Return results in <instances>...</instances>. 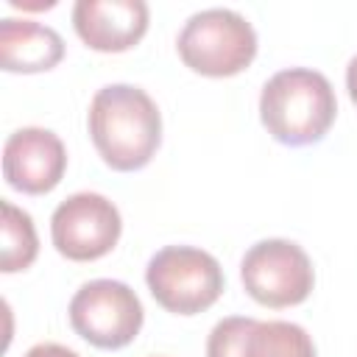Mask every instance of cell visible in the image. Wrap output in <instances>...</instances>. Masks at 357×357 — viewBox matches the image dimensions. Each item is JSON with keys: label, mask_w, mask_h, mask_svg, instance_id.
<instances>
[{"label": "cell", "mask_w": 357, "mask_h": 357, "mask_svg": "<svg viewBox=\"0 0 357 357\" xmlns=\"http://www.w3.org/2000/svg\"><path fill=\"white\" fill-rule=\"evenodd\" d=\"M89 137L112 170L145 167L162 142V114L151 95L131 84H109L89 103Z\"/></svg>", "instance_id": "cell-1"}, {"label": "cell", "mask_w": 357, "mask_h": 357, "mask_svg": "<svg viewBox=\"0 0 357 357\" xmlns=\"http://www.w3.org/2000/svg\"><path fill=\"white\" fill-rule=\"evenodd\" d=\"M337 100L329 78L310 67H290L268 78L259 95V117L282 145H312L335 123Z\"/></svg>", "instance_id": "cell-2"}, {"label": "cell", "mask_w": 357, "mask_h": 357, "mask_svg": "<svg viewBox=\"0 0 357 357\" xmlns=\"http://www.w3.org/2000/svg\"><path fill=\"white\" fill-rule=\"evenodd\" d=\"M181 61L201 75L229 78L243 73L257 56L251 22L231 8H206L192 14L178 33Z\"/></svg>", "instance_id": "cell-3"}, {"label": "cell", "mask_w": 357, "mask_h": 357, "mask_svg": "<svg viewBox=\"0 0 357 357\" xmlns=\"http://www.w3.org/2000/svg\"><path fill=\"white\" fill-rule=\"evenodd\" d=\"M145 282L151 296L176 315L209 310L223 293L220 262L192 245H167L148 262Z\"/></svg>", "instance_id": "cell-4"}, {"label": "cell", "mask_w": 357, "mask_h": 357, "mask_svg": "<svg viewBox=\"0 0 357 357\" xmlns=\"http://www.w3.org/2000/svg\"><path fill=\"white\" fill-rule=\"evenodd\" d=\"M240 279L245 293L262 307H293L301 304L315 284L312 262L307 251L290 240H259L254 243L243 262Z\"/></svg>", "instance_id": "cell-5"}, {"label": "cell", "mask_w": 357, "mask_h": 357, "mask_svg": "<svg viewBox=\"0 0 357 357\" xmlns=\"http://www.w3.org/2000/svg\"><path fill=\"white\" fill-rule=\"evenodd\" d=\"M142 304L137 293L117 279H92L70 301L73 329L98 349H123L142 329Z\"/></svg>", "instance_id": "cell-6"}, {"label": "cell", "mask_w": 357, "mask_h": 357, "mask_svg": "<svg viewBox=\"0 0 357 357\" xmlns=\"http://www.w3.org/2000/svg\"><path fill=\"white\" fill-rule=\"evenodd\" d=\"M120 212L100 192H75L61 201L50 218V237L61 257L92 262L106 257L120 240Z\"/></svg>", "instance_id": "cell-7"}, {"label": "cell", "mask_w": 357, "mask_h": 357, "mask_svg": "<svg viewBox=\"0 0 357 357\" xmlns=\"http://www.w3.org/2000/svg\"><path fill=\"white\" fill-rule=\"evenodd\" d=\"M206 357H315V346L298 324L231 315L212 326Z\"/></svg>", "instance_id": "cell-8"}, {"label": "cell", "mask_w": 357, "mask_h": 357, "mask_svg": "<svg viewBox=\"0 0 357 357\" xmlns=\"http://www.w3.org/2000/svg\"><path fill=\"white\" fill-rule=\"evenodd\" d=\"M67 170V151L61 139L47 128H20L6 139L3 148V176L25 195L50 192Z\"/></svg>", "instance_id": "cell-9"}, {"label": "cell", "mask_w": 357, "mask_h": 357, "mask_svg": "<svg viewBox=\"0 0 357 357\" xmlns=\"http://www.w3.org/2000/svg\"><path fill=\"white\" fill-rule=\"evenodd\" d=\"M73 25L81 42L100 53H123L148 31V6L142 0H78Z\"/></svg>", "instance_id": "cell-10"}, {"label": "cell", "mask_w": 357, "mask_h": 357, "mask_svg": "<svg viewBox=\"0 0 357 357\" xmlns=\"http://www.w3.org/2000/svg\"><path fill=\"white\" fill-rule=\"evenodd\" d=\"M64 56V39L33 20L0 22V64L6 73H45Z\"/></svg>", "instance_id": "cell-11"}, {"label": "cell", "mask_w": 357, "mask_h": 357, "mask_svg": "<svg viewBox=\"0 0 357 357\" xmlns=\"http://www.w3.org/2000/svg\"><path fill=\"white\" fill-rule=\"evenodd\" d=\"M39 254L36 229L28 212L17 209L11 201H3V257L0 268L6 273L25 271Z\"/></svg>", "instance_id": "cell-12"}, {"label": "cell", "mask_w": 357, "mask_h": 357, "mask_svg": "<svg viewBox=\"0 0 357 357\" xmlns=\"http://www.w3.org/2000/svg\"><path fill=\"white\" fill-rule=\"evenodd\" d=\"M25 357H78V354L67 346H59V343H39V346L28 349Z\"/></svg>", "instance_id": "cell-13"}, {"label": "cell", "mask_w": 357, "mask_h": 357, "mask_svg": "<svg viewBox=\"0 0 357 357\" xmlns=\"http://www.w3.org/2000/svg\"><path fill=\"white\" fill-rule=\"evenodd\" d=\"M346 89H349V98H351V103L357 106V56L349 61V67H346Z\"/></svg>", "instance_id": "cell-14"}]
</instances>
